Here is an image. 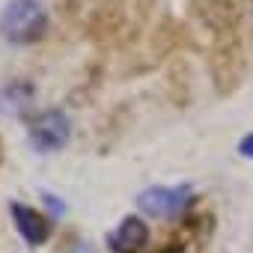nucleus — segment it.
<instances>
[{
	"instance_id": "obj_1",
	"label": "nucleus",
	"mask_w": 253,
	"mask_h": 253,
	"mask_svg": "<svg viewBox=\"0 0 253 253\" xmlns=\"http://www.w3.org/2000/svg\"><path fill=\"white\" fill-rule=\"evenodd\" d=\"M48 27V12L39 0H9L0 12V36L12 45H30L42 39Z\"/></svg>"
},
{
	"instance_id": "obj_2",
	"label": "nucleus",
	"mask_w": 253,
	"mask_h": 253,
	"mask_svg": "<svg viewBox=\"0 0 253 253\" xmlns=\"http://www.w3.org/2000/svg\"><path fill=\"white\" fill-rule=\"evenodd\" d=\"M69 134H72V122L63 110H45L36 116V122L30 125V146L36 152H57L69 143Z\"/></svg>"
},
{
	"instance_id": "obj_3",
	"label": "nucleus",
	"mask_w": 253,
	"mask_h": 253,
	"mask_svg": "<svg viewBox=\"0 0 253 253\" xmlns=\"http://www.w3.org/2000/svg\"><path fill=\"white\" fill-rule=\"evenodd\" d=\"M191 203V188L182 185V188H146L140 197H137V206L143 214L149 217H161V220H170V217H179Z\"/></svg>"
},
{
	"instance_id": "obj_4",
	"label": "nucleus",
	"mask_w": 253,
	"mask_h": 253,
	"mask_svg": "<svg viewBox=\"0 0 253 253\" xmlns=\"http://www.w3.org/2000/svg\"><path fill=\"white\" fill-rule=\"evenodd\" d=\"M149 241V226L140 220V217H125L110 235H107V244L113 253H137L143 250Z\"/></svg>"
},
{
	"instance_id": "obj_5",
	"label": "nucleus",
	"mask_w": 253,
	"mask_h": 253,
	"mask_svg": "<svg viewBox=\"0 0 253 253\" xmlns=\"http://www.w3.org/2000/svg\"><path fill=\"white\" fill-rule=\"evenodd\" d=\"M12 217H15V226H18V232H21V238H24L27 244L39 247V244L48 241L51 226H48V220H45L36 209H30V206H24V203H12Z\"/></svg>"
},
{
	"instance_id": "obj_6",
	"label": "nucleus",
	"mask_w": 253,
	"mask_h": 253,
	"mask_svg": "<svg viewBox=\"0 0 253 253\" xmlns=\"http://www.w3.org/2000/svg\"><path fill=\"white\" fill-rule=\"evenodd\" d=\"M33 98V89L30 86H21V84H9L0 89V110L3 113H24L27 104Z\"/></svg>"
},
{
	"instance_id": "obj_7",
	"label": "nucleus",
	"mask_w": 253,
	"mask_h": 253,
	"mask_svg": "<svg viewBox=\"0 0 253 253\" xmlns=\"http://www.w3.org/2000/svg\"><path fill=\"white\" fill-rule=\"evenodd\" d=\"M238 152H241L244 158H253V131H250L247 137H241V143H238Z\"/></svg>"
}]
</instances>
